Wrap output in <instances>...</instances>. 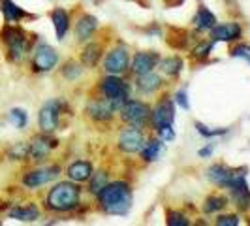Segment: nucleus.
Listing matches in <instances>:
<instances>
[{
  "mask_svg": "<svg viewBox=\"0 0 250 226\" xmlns=\"http://www.w3.org/2000/svg\"><path fill=\"white\" fill-rule=\"evenodd\" d=\"M61 176V166L59 164H51V166H40L34 170H28L25 176L21 177V183L26 188H40L43 185L51 183L53 179Z\"/></svg>",
  "mask_w": 250,
  "mask_h": 226,
  "instance_id": "obj_9",
  "label": "nucleus"
},
{
  "mask_svg": "<svg viewBox=\"0 0 250 226\" xmlns=\"http://www.w3.org/2000/svg\"><path fill=\"white\" fill-rule=\"evenodd\" d=\"M166 223L169 226H190V219L181 211H167Z\"/></svg>",
  "mask_w": 250,
  "mask_h": 226,
  "instance_id": "obj_35",
  "label": "nucleus"
},
{
  "mask_svg": "<svg viewBox=\"0 0 250 226\" xmlns=\"http://www.w3.org/2000/svg\"><path fill=\"white\" fill-rule=\"evenodd\" d=\"M87 113H88V117H92L94 121H98V123H105V121H111L113 119V115H115V108H113L111 104L102 96V98H94V100L88 102Z\"/></svg>",
  "mask_w": 250,
  "mask_h": 226,
  "instance_id": "obj_16",
  "label": "nucleus"
},
{
  "mask_svg": "<svg viewBox=\"0 0 250 226\" xmlns=\"http://www.w3.org/2000/svg\"><path fill=\"white\" fill-rule=\"evenodd\" d=\"M226 188L229 190V196L237 203L239 209L247 211L250 207V188L249 183H247V168H235L231 181Z\"/></svg>",
  "mask_w": 250,
  "mask_h": 226,
  "instance_id": "obj_7",
  "label": "nucleus"
},
{
  "mask_svg": "<svg viewBox=\"0 0 250 226\" xmlns=\"http://www.w3.org/2000/svg\"><path fill=\"white\" fill-rule=\"evenodd\" d=\"M8 217L15 219L19 223H34L40 219V207L36 203H26V205H13L8 209Z\"/></svg>",
  "mask_w": 250,
  "mask_h": 226,
  "instance_id": "obj_19",
  "label": "nucleus"
},
{
  "mask_svg": "<svg viewBox=\"0 0 250 226\" xmlns=\"http://www.w3.org/2000/svg\"><path fill=\"white\" fill-rule=\"evenodd\" d=\"M104 70L105 74L111 75H123L130 70V53L125 45H115L104 61Z\"/></svg>",
  "mask_w": 250,
  "mask_h": 226,
  "instance_id": "obj_11",
  "label": "nucleus"
},
{
  "mask_svg": "<svg viewBox=\"0 0 250 226\" xmlns=\"http://www.w3.org/2000/svg\"><path fill=\"white\" fill-rule=\"evenodd\" d=\"M100 92H102V96L115 108V112H119V110L123 108V104L130 98L132 87H130V83H126L121 75L107 74L102 79Z\"/></svg>",
  "mask_w": 250,
  "mask_h": 226,
  "instance_id": "obj_4",
  "label": "nucleus"
},
{
  "mask_svg": "<svg viewBox=\"0 0 250 226\" xmlns=\"http://www.w3.org/2000/svg\"><path fill=\"white\" fill-rule=\"evenodd\" d=\"M160 70H162L166 75H171V77H177V75L183 72V59L179 57V55H171V57H167V59H160Z\"/></svg>",
  "mask_w": 250,
  "mask_h": 226,
  "instance_id": "obj_27",
  "label": "nucleus"
},
{
  "mask_svg": "<svg viewBox=\"0 0 250 226\" xmlns=\"http://www.w3.org/2000/svg\"><path fill=\"white\" fill-rule=\"evenodd\" d=\"M79 203H81V187L72 179L53 185L45 196V207L55 213L74 211L75 207H79Z\"/></svg>",
  "mask_w": 250,
  "mask_h": 226,
  "instance_id": "obj_2",
  "label": "nucleus"
},
{
  "mask_svg": "<svg viewBox=\"0 0 250 226\" xmlns=\"http://www.w3.org/2000/svg\"><path fill=\"white\" fill-rule=\"evenodd\" d=\"M83 64L81 63H75V61H68V63H64L62 66V75L64 79H68V81H75L79 75L83 74Z\"/></svg>",
  "mask_w": 250,
  "mask_h": 226,
  "instance_id": "obj_33",
  "label": "nucleus"
},
{
  "mask_svg": "<svg viewBox=\"0 0 250 226\" xmlns=\"http://www.w3.org/2000/svg\"><path fill=\"white\" fill-rule=\"evenodd\" d=\"M196 130H198V134H201L203 138H216V136H224L226 132H228V128H209V126H205L203 123L200 121H196Z\"/></svg>",
  "mask_w": 250,
  "mask_h": 226,
  "instance_id": "obj_34",
  "label": "nucleus"
},
{
  "mask_svg": "<svg viewBox=\"0 0 250 226\" xmlns=\"http://www.w3.org/2000/svg\"><path fill=\"white\" fill-rule=\"evenodd\" d=\"M102 53H104V47L102 44H96V42H90L87 44L83 49H81V55H79V61L85 68H96L98 63L102 59Z\"/></svg>",
  "mask_w": 250,
  "mask_h": 226,
  "instance_id": "obj_24",
  "label": "nucleus"
},
{
  "mask_svg": "<svg viewBox=\"0 0 250 226\" xmlns=\"http://www.w3.org/2000/svg\"><path fill=\"white\" fill-rule=\"evenodd\" d=\"M164 85V79L154 72H147V74L136 75V89L141 94H152Z\"/></svg>",
  "mask_w": 250,
  "mask_h": 226,
  "instance_id": "obj_18",
  "label": "nucleus"
},
{
  "mask_svg": "<svg viewBox=\"0 0 250 226\" xmlns=\"http://www.w3.org/2000/svg\"><path fill=\"white\" fill-rule=\"evenodd\" d=\"M213 155V145H207V147H201L200 151H198V157L200 158H209Z\"/></svg>",
  "mask_w": 250,
  "mask_h": 226,
  "instance_id": "obj_40",
  "label": "nucleus"
},
{
  "mask_svg": "<svg viewBox=\"0 0 250 226\" xmlns=\"http://www.w3.org/2000/svg\"><path fill=\"white\" fill-rule=\"evenodd\" d=\"M173 102H175L179 108H183L185 112L190 110V102H188V94H187V90H185V89L175 90V94H173Z\"/></svg>",
  "mask_w": 250,
  "mask_h": 226,
  "instance_id": "obj_38",
  "label": "nucleus"
},
{
  "mask_svg": "<svg viewBox=\"0 0 250 226\" xmlns=\"http://www.w3.org/2000/svg\"><path fill=\"white\" fill-rule=\"evenodd\" d=\"M214 223L218 226H237L241 221H239V215L229 213V215H218Z\"/></svg>",
  "mask_w": 250,
  "mask_h": 226,
  "instance_id": "obj_39",
  "label": "nucleus"
},
{
  "mask_svg": "<svg viewBox=\"0 0 250 226\" xmlns=\"http://www.w3.org/2000/svg\"><path fill=\"white\" fill-rule=\"evenodd\" d=\"M162 139L160 138H150L145 139V145L141 147V158L143 162H154L160 158V153H162Z\"/></svg>",
  "mask_w": 250,
  "mask_h": 226,
  "instance_id": "obj_26",
  "label": "nucleus"
},
{
  "mask_svg": "<svg viewBox=\"0 0 250 226\" xmlns=\"http://www.w3.org/2000/svg\"><path fill=\"white\" fill-rule=\"evenodd\" d=\"M0 40L6 45V57L13 64H19L25 61L26 53H28V38L23 26L8 23L2 26L0 30Z\"/></svg>",
  "mask_w": 250,
  "mask_h": 226,
  "instance_id": "obj_3",
  "label": "nucleus"
},
{
  "mask_svg": "<svg viewBox=\"0 0 250 226\" xmlns=\"http://www.w3.org/2000/svg\"><path fill=\"white\" fill-rule=\"evenodd\" d=\"M150 110H152V108H150L147 102L128 98V100L123 104V108L119 110V113H121V119H123L125 125L145 128V125H149Z\"/></svg>",
  "mask_w": 250,
  "mask_h": 226,
  "instance_id": "obj_5",
  "label": "nucleus"
},
{
  "mask_svg": "<svg viewBox=\"0 0 250 226\" xmlns=\"http://www.w3.org/2000/svg\"><path fill=\"white\" fill-rule=\"evenodd\" d=\"M156 132V136L162 139L164 143H167V141H173L175 139V128L173 125H167V126H162V128H158V130H154Z\"/></svg>",
  "mask_w": 250,
  "mask_h": 226,
  "instance_id": "obj_37",
  "label": "nucleus"
},
{
  "mask_svg": "<svg viewBox=\"0 0 250 226\" xmlns=\"http://www.w3.org/2000/svg\"><path fill=\"white\" fill-rule=\"evenodd\" d=\"M8 121H10V125H13L17 130H25L26 126H28V113H26V110H23V108H12V110L8 112Z\"/></svg>",
  "mask_w": 250,
  "mask_h": 226,
  "instance_id": "obj_31",
  "label": "nucleus"
},
{
  "mask_svg": "<svg viewBox=\"0 0 250 226\" xmlns=\"http://www.w3.org/2000/svg\"><path fill=\"white\" fill-rule=\"evenodd\" d=\"M229 55L250 64V44H239V45H235L233 49L229 51Z\"/></svg>",
  "mask_w": 250,
  "mask_h": 226,
  "instance_id": "obj_36",
  "label": "nucleus"
},
{
  "mask_svg": "<svg viewBox=\"0 0 250 226\" xmlns=\"http://www.w3.org/2000/svg\"><path fill=\"white\" fill-rule=\"evenodd\" d=\"M216 23H218L216 21V15L207 6H200L196 15H194V19H192V25H194V28L198 32H209Z\"/></svg>",
  "mask_w": 250,
  "mask_h": 226,
  "instance_id": "obj_23",
  "label": "nucleus"
},
{
  "mask_svg": "<svg viewBox=\"0 0 250 226\" xmlns=\"http://www.w3.org/2000/svg\"><path fill=\"white\" fill-rule=\"evenodd\" d=\"M51 23H53V28H55V34H57V40L62 42L68 30H70V13L66 12L64 8H55L51 12Z\"/></svg>",
  "mask_w": 250,
  "mask_h": 226,
  "instance_id": "obj_22",
  "label": "nucleus"
},
{
  "mask_svg": "<svg viewBox=\"0 0 250 226\" xmlns=\"http://www.w3.org/2000/svg\"><path fill=\"white\" fill-rule=\"evenodd\" d=\"M57 64H59V51L55 47H51L49 44H45V42L38 44L34 51H32V59H30L32 72L47 74L53 68H57Z\"/></svg>",
  "mask_w": 250,
  "mask_h": 226,
  "instance_id": "obj_8",
  "label": "nucleus"
},
{
  "mask_svg": "<svg viewBox=\"0 0 250 226\" xmlns=\"http://www.w3.org/2000/svg\"><path fill=\"white\" fill-rule=\"evenodd\" d=\"M0 13L6 23H19L25 17H28V13L23 8H19L13 0H0Z\"/></svg>",
  "mask_w": 250,
  "mask_h": 226,
  "instance_id": "obj_25",
  "label": "nucleus"
},
{
  "mask_svg": "<svg viewBox=\"0 0 250 226\" xmlns=\"http://www.w3.org/2000/svg\"><path fill=\"white\" fill-rule=\"evenodd\" d=\"M64 104L59 98H53L47 100L38 112V126H40V132H45V134H55V130L61 125V115H62Z\"/></svg>",
  "mask_w": 250,
  "mask_h": 226,
  "instance_id": "obj_6",
  "label": "nucleus"
},
{
  "mask_svg": "<svg viewBox=\"0 0 250 226\" xmlns=\"http://www.w3.org/2000/svg\"><path fill=\"white\" fill-rule=\"evenodd\" d=\"M96 28H98V19L94 15H90V13L81 15L77 19V23H75V38H77V42L90 40L92 34L96 32Z\"/></svg>",
  "mask_w": 250,
  "mask_h": 226,
  "instance_id": "obj_17",
  "label": "nucleus"
},
{
  "mask_svg": "<svg viewBox=\"0 0 250 226\" xmlns=\"http://www.w3.org/2000/svg\"><path fill=\"white\" fill-rule=\"evenodd\" d=\"M175 121V102L169 96H164L162 100L156 102V106L150 110L149 125L152 130H158L162 126L173 125Z\"/></svg>",
  "mask_w": 250,
  "mask_h": 226,
  "instance_id": "obj_10",
  "label": "nucleus"
},
{
  "mask_svg": "<svg viewBox=\"0 0 250 226\" xmlns=\"http://www.w3.org/2000/svg\"><path fill=\"white\" fill-rule=\"evenodd\" d=\"M228 203H229V200L222 194H211L203 202V211L205 213H218V211L228 207Z\"/></svg>",
  "mask_w": 250,
  "mask_h": 226,
  "instance_id": "obj_29",
  "label": "nucleus"
},
{
  "mask_svg": "<svg viewBox=\"0 0 250 226\" xmlns=\"http://www.w3.org/2000/svg\"><path fill=\"white\" fill-rule=\"evenodd\" d=\"M233 176V168H228L226 164H213L207 170V179L216 187H228Z\"/></svg>",
  "mask_w": 250,
  "mask_h": 226,
  "instance_id": "obj_20",
  "label": "nucleus"
},
{
  "mask_svg": "<svg viewBox=\"0 0 250 226\" xmlns=\"http://www.w3.org/2000/svg\"><path fill=\"white\" fill-rule=\"evenodd\" d=\"M158 63H160V53H156V51H139L132 59L130 72L134 75L147 74V72H152L158 66Z\"/></svg>",
  "mask_w": 250,
  "mask_h": 226,
  "instance_id": "obj_15",
  "label": "nucleus"
},
{
  "mask_svg": "<svg viewBox=\"0 0 250 226\" xmlns=\"http://www.w3.org/2000/svg\"><path fill=\"white\" fill-rule=\"evenodd\" d=\"M92 172H94L92 170V164L88 162V160H75V162H72L66 168L68 179H72L75 183H85V181H88L90 176H92Z\"/></svg>",
  "mask_w": 250,
  "mask_h": 226,
  "instance_id": "obj_21",
  "label": "nucleus"
},
{
  "mask_svg": "<svg viewBox=\"0 0 250 226\" xmlns=\"http://www.w3.org/2000/svg\"><path fill=\"white\" fill-rule=\"evenodd\" d=\"M209 36L214 44L218 42H224V44H229V42H237L239 38L243 36V28L239 23L235 21H229V23H216V25L209 30Z\"/></svg>",
  "mask_w": 250,
  "mask_h": 226,
  "instance_id": "obj_14",
  "label": "nucleus"
},
{
  "mask_svg": "<svg viewBox=\"0 0 250 226\" xmlns=\"http://www.w3.org/2000/svg\"><path fill=\"white\" fill-rule=\"evenodd\" d=\"M98 200V207L104 213L107 215H117V217H125L128 211L132 209V187L126 181H113L107 183L96 194Z\"/></svg>",
  "mask_w": 250,
  "mask_h": 226,
  "instance_id": "obj_1",
  "label": "nucleus"
},
{
  "mask_svg": "<svg viewBox=\"0 0 250 226\" xmlns=\"http://www.w3.org/2000/svg\"><path fill=\"white\" fill-rule=\"evenodd\" d=\"M8 158L15 162H23L30 158V141H17L8 149Z\"/></svg>",
  "mask_w": 250,
  "mask_h": 226,
  "instance_id": "obj_28",
  "label": "nucleus"
},
{
  "mask_svg": "<svg viewBox=\"0 0 250 226\" xmlns=\"http://www.w3.org/2000/svg\"><path fill=\"white\" fill-rule=\"evenodd\" d=\"M107 183H109V174L107 172H104V170L102 172H92V176L88 179V192L96 196Z\"/></svg>",
  "mask_w": 250,
  "mask_h": 226,
  "instance_id": "obj_30",
  "label": "nucleus"
},
{
  "mask_svg": "<svg viewBox=\"0 0 250 226\" xmlns=\"http://www.w3.org/2000/svg\"><path fill=\"white\" fill-rule=\"evenodd\" d=\"M214 47V42L213 40H201L200 44L192 49V57L196 59V61H205L209 55H211V51Z\"/></svg>",
  "mask_w": 250,
  "mask_h": 226,
  "instance_id": "obj_32",
  "label": "nucleus"
},
{
  "mask_svg": "<svg viewBox=\"0 0 250 226\" xmlns=\"http://www.w3.org/2000/svg\"><path fill=\"white\" fill-rule=\"evenodd\" d=\"M119 149L126 153V155H134V153H139L141 147L145 145V134H143V128L139 126H132L126 125L121 134H119Z\"/></svg>",
  "mask_w": 250,
  "mask_h": 226,
  "instance_id": "obj_12",
  "label": "nucleus"
},
{
  "mask_svg": "<svg viewBox=\"0 0 250 226\" xmlns=\"http://www.w3.org/2000/svg\"><path fill=\"white\" fill-rule=\"evenodd\" d=\"M57 145H59V141L57 138H53V134H45V132L36 134L30 139V160H34L36 164L47 160L51 151L57 149Z\"/></svg>",
  "mask_w": 250,
  "mask_h": 226,
  "instance_id": "obj_13",
  "label": "nucleus"
}]
</instances>
